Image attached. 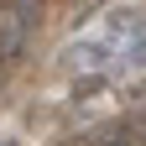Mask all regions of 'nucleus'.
<instances>
[{"label":"nucleus","mask_w":146,"mask_h":146,"mask_svg":"<svg viewBox=\"0 0 146 146\" xmlns=\"http://www.w3.org/2000/svg\"><path fill=\"white\" fill-rule=\"evenodd\" d=\"M0 146H21V141H0Z\"/></svg>","instance_id":"1"}]
</instances>
